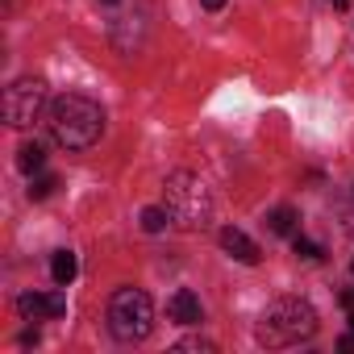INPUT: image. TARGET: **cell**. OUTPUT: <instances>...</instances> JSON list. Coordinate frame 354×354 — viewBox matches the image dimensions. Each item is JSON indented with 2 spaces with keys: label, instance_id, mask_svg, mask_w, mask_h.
<instances>
[{
  "label": "cell",
  "instance_id": "7c38bea8",
  "mask_svg": "<svg viewBox=\"0 0 354 354\" xmlns=\"http://www.w3.org/2000/svg\"><path fill=\"white\" fill-rule=\"evenodd\" d=\"M171 225V213L167 209H142V230L146 234H162Z\"/></svg>",
  "mask_w": 354,
  "mask_h": 354
},
{
  "label": "cell",
  "instance_id": "8992f818",
  "mask_svg": "<svg viewBox=\"0 0 354 354\" xmlns=\"http://www.w3.org/2000/svg\"><path fill=\"white\" fill-rule=\"evenodd\" d=\"M17 313L26 317V321H42V317H63L67 313V296L63 292H26V296H17Z\"/></svg>",
  "mask_w": 354,
  "mask_h": 354
},
{
  "label": "cell",
  "instance_id": "8fae6325",
  "mask_svg": "<svg viewBox=\"0 0 354 354\" xmlns=\"http://www.w3.org/2000/svg\"><path fill=\"white\" fill-rule=\"evenodd\" d=\"M267 230L271 234H292L296 230V213L292 209H271L267 213Z\"/></svg>",
  "mask_w": 354,
  "mask_h": 354
},
{
  "label": "cell",
  "instance_id": "d6986e66",
  "mask_svg": "<svg viewBox=\"0 0 354 354\" xmlns=\"http://www.w3.org/2000/svg\"><path fill=\"white\" fill-rule=\"evenodd\" d=\"M100 5H117V0H100Z\"/></svg>",
  "mask_w": 354,
  "mask_h": 354
},
{
  "label": "cell",
  "instance_id": "6da1fadb",
  "mask_svg": "<svg viewBox=\"0 0 354 354\" xmlns=\"http://www.w3.org/2000/svg\"><path fill=\"white\" fill-rule=\"evenodd\" d=\"M46 125H50V138L63 150H88L104 133V109L96 100L80 96V92H63L59 100H50Z\"/></svg>",
  "mask_w": 354,
  "mask_h": 354
},
{
  "label": "cell",
  "instance_id": "ac0fdd59",
  "mask_svg": "<svg viewBox=\"0 0 354 354\" xmlns=\"http://www.w3.org/2000/svg\"><path fill=\"white\" fill-rule=\"evenodd\" d=\"M350 333H354V313H350Z\"/></svg>",
  "mask_w": 354,
  "mask_h": 354
},
{
  "label": "cell",
  "instance_id": "ffe728a7",
  "mask_svg": "<svg viewBox=\"0 0 354 354\" xmlns=\"http://www.w3.org/2000/svg\"><path fill=\"white\" fill-rule=\"evenodd\" d=\"M333 5H337V9H342V5H346V0H333Z\"/></svg>",
  "mask_w": 354,
  "mask_h": 354
},
{
  "label": "cell",
  "instance_id": "4fadbf2b",
  "mask_svg": "<svg viewBox=\"0 0 354 354\" xmlns=\"http://www.w3.org/2000/svg\"><path fill=\"white\" fill-rule=\"evenodd\" d=\"M175 350H180V354H213L217 346L209 337H184V342H175Z\"/></svg>",
  "mask_w": 354,
  "mask_h": 354
},
{
  "label": "cell",
  "instance_id": "7a4b0ae2",
  "mask_svg": "<svg viewBox=\"0 0 354 354\" xmlns=\"http://www.w3.org/2000/svg\"><path fill=\"white\" fill-rule=\"evenodd\" d=\"M321 317L308 300H296V296H283V300H271L254 325V337L271 350H283V346H296V342H308L317 333Z\"/></svg>",
  "mask_w": 354,
  "mask_h": 354
},
{
  "label": "cell",
  "instance_id": "30bf717a",
  "mask_svg": "<svg viewBox=\"0 0 354 354\" xmlns=\"http://www.w3.org/2000/svg\"><path fill=\"white\" fill-rule=\"evenodd\" d=\"M42 162H46L42 142H21V150H17V167H21L26 175H34V171H42Z\"/></svg>",
  "mask_w": 354,
  "mask_h": 354
},
{
  "label": "cell",
  "instance_id": "2e32d148",
  "mask_svg": "<svg viewBox=\"0 0 354 354\" xmlns=\"http://www.w3.org/2000/svg\"><path fill=\"white\" fill-rule=\"evenodd\" d=\"M17 342H21V346H38V329H26V333H21Z\"/></svg>",
  "mask_w": 354,
  "mask_h": 354
},
{
  "label": "cell",
  "instance_id": "3957f363",
  "mask_svg": "<svg viewBox=\"0 0 354 354\" xmlns=\"http://www.w3.org/2000/svg\"><path fill=\"white\" fill-rule=\"evenodd\" d=\"M162 192H167V213H171V221L180 225V230L196 234V230H205L213 221V196H209V188H205L201 175H192V171H171L167 184H162Z\"/></svg>",
  "mask_w": 354,
  "mask_h": 354
},
{
  "label": "cell",
  "instance_id": "9c48e42d",
  "mask_svg": "<svg viewBox=\"0 0 354 354\" xmlns=\"http://www.w3.org/2000/svg\"><path fill=\"white\" fill-rule=\"evenodd\" d=\"M75 275H80V263H75V254H71V250H55V254H50V279H55L59 288H67Z\"/></svg>",
  "mask_w": 354,
  "mask_h": 354
},
{
  "label": "cell",
  "instance_id": "277c9868",
  "mask_svg": "<svg viewBox=\"0 0 354 354\" xmlns=\"http://www.w3.org/2000/svg\"><path fill=\"white\" fill-rule=\"evenodd\" d=\"M109 329L117 342H146L154 329V304L142 288H121L109 300Z\"/></svg>",
  "mask_w": 354,
  "mask_h": 354
},
{
  "label": "cell",
  "instance_id": "5bb4252c",
  "mask_svg": "<svg viewBox=\"0 0 354 354\" xmlns=\"http://www.w3.org/2000/svg\"><path fill=\"white\" fill-rule=\"evenodd\" d=\"M55 188H59V180H55V175H38V180L30 184V201H46Z\"/></svg>",
  "mask_w": 354,
  "mask_h": 354
},
{
  "label": "cell",
  "instance_id": "5b68a950",
  "mask_svg": "<svg viewBox=\"0 0 354 354\" xmlns=\"http://www.w3.org/2000/svg\"><path fill=\"white\" fill-rule=\"evenodd\" d=\"M42 104H46V84L38 75H21V80H13L5 88V121L13 129L34 125L38 113H42Z\"/></svg>",
  "mask_w": 354,
  "mask_h": 354
},
{
  "label": "cell",
  "instance_id": "9a60e30c",
  "mask_svg": "<svg viewBox=\"0 0 354 354\" xmlns=\"http://www.w3.org/2000/svg\"><path fill=\"white\" fill-rule=\"evenodd\" d=\"M292 250H296L300 259H325V250H321L317 242H308V238H300V234H296V242H292Z\"/></svg>",
  "mask_w": 354,
  "mask_h": 354
},
{
  "label": "cell",
  "instance_id": "e0dca14e",
  "mask_svg": "<svg viewBox=\"0 0 354 354\" xmlns=\"http://www.w3.org/2000/svg\"><path fill=\"white\" fill-rule=\"evenodd\" d=\"M201 5H205L209 13H221V9H225V0H201Z\"/></svg>",
  "mask_w": 354,
  "mask_h": 354
},
{
  "label": "cell",
  "instance_id": "ba28073f",
  "mask_svg": "<svg viewBox=\"0 0 354 354\" xmlns=\"http://www.w3.org/2000/svg\"><path fill=\"white\" fill-rule=\"evenodd\" d=\"M221 250H225L230 259L246 263V267H254V263L263 259V250L254 246V238H246V234H242V230H234V225H225V230H221Z\"/></svg>",
  "mask_w": 354,
  "mask_h": 354
},
{
  "label": "cell",
  "instance_id": "52a82bcc",
  "mask_svg": "<svg viewBox=\"0 0 354 354\" xmlns=\"http://www.w3.org/2000/svg\"><path fill=\"white\" fill-rule=\"evenodd\" d=\"M167 317H171L175 325H201V321H205L201 296H196V292H188V288L171 292V300H167Z\"/></svg>",
  "mask_w": 354,
  "mask_h": 354
}]
</instances>
